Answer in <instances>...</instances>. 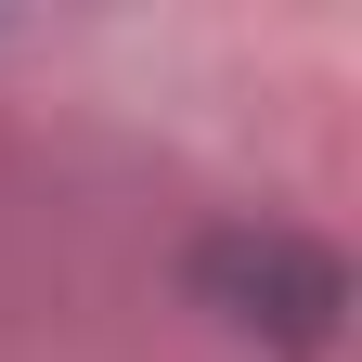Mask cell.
Instances as JSON below:
<instances>
[{"instance_id": "1", "label": "cell", "mask_w": 362, "mask_h": 362, "mask_svg": "<svg viewBox=\"0 0 362 362\" xmlns=\"http://www.w3.org/2000/svg\"><path fill=\"white\" fill-rule=\"evenodd\" d=\"M181 285H194V310H220L233 337L285 349V362H324L337 324H349V259L324 233H298V220H220V233H194Z\"/></svg>"}]
</instances>
